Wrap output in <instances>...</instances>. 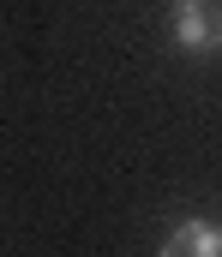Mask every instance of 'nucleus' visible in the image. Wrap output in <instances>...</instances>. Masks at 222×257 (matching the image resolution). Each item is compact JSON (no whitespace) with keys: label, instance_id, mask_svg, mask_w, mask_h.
<instances>
[{"label":"nucleus","instance_id":"obj_2","mask_svg":"<svg viewBox=\"0 0 222 257\" xmlns=\"http://www.w3.org/2000/svg\"><path fill=\"white\" fill-rule=\"evenodd\" d=\"M156 257H222V221H204V215H186Z\"/></svg>","mask_w":222,"mask_h":257},{"label":"nucleus","instance_id":"obj_1","mask_svg":"<svg viewBox=\"0 0 222 257\" xmlns=\"http://www.w3.org/2000/svg\"><path fill=\"white\" fill-rule=\"evenodd\" d=\"M168 36L186 54H216L222 48V0H174Z\"/></svg>","mask_w":222,"mask_h":257}]
</instances>
